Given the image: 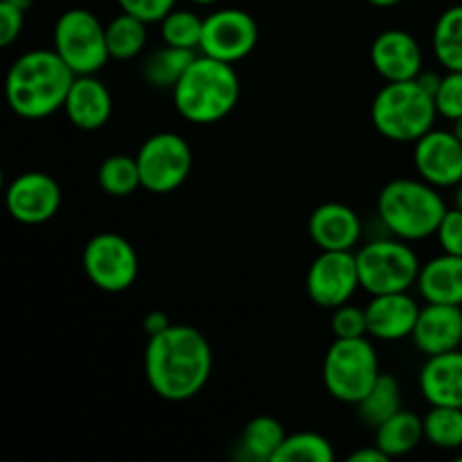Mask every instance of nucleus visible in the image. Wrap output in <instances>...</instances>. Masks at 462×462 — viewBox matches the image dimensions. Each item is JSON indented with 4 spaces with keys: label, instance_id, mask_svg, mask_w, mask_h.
I'll return each instance as SVG.
<instances>
[{
    "label": "nucleus",
    "instance_id": "obj_27",
    "mask_svg": "<svg viewBox=\"0 0 462 462\" xmlns=\"http://www.w3.org/2000/svg\"><path fill=\"white\" fill-rule=\"evenodd\" d=\"M433 52L447 70L462 72V5L445 9L436 21Z\"/></svg>",
    "mask_w": 462,
    "mask_h": 462
},
{
    "label": "nucleus",
    "instance_id": "obj_32",
    "mask_svg": "<svg viewBox=\"0 0 462 462\" xmlns=\"http://www.w3.org/2000/svg\"><path fill=\"white\" fill-rule=\"evenodd\" d=\"M433 97H436L438 116L447 117L451 122L458 120L462 116V72L447 70Z\"/></svg>",
    "mask_w": 462,
    "mask_h": 462
},
{
    "label": "nucleus",
    "instance_id": "obj_28",
    "mask_svg": "<svg viewBox=\"0 0 462 462\" xmlns=\"http://www.w3.org/2000/svg\"><path fill=\"white\" fill-rule=\"evenodd\" d=\"M97 183L99 188H102V192L108 194V197H131L135 189L143 188L140 167L135 156L113 153V156L104 158L102 165H99L97 170Z\"/></svg>",
    "mask_w": 462,
    "mask_h": 462
},
{
    "label": "nucleus",
    "instance_id": "obj_9",
    "mask_svg": "<svg viewBox=\"0 0 462 462\" xmlns=\"http://www.w3.org/2000/svg\"><path fill=\"white\" fill-rule=\"evenodd\" d=\"M143 188L152 194H170L188 180L192 171V149L174 131H161L143 143L135 153Z\"/></svg>",
    "mask_w": 462,
    "mask_h": 462
},
{
    "label": "nucleus",
    "instance_id": "obj_18",
    "mask_svg": "<svg viewBox=\"0 0 462 462\" xmlns=\"http://www.w3.org/2000/svg\"><path fill=\"white\" fill-rule=\"evenodd\" d=\"M310 237L320 251H355L361 239L359 215L346 203H323L310 217Z\"/></svg>",
    "mask_w": 462,
    "mask_h": 462
},
{
    "label": "nucleus",
    "instance_id": "obj_15",
    "mask_svg": "<svg viewBox=\"0 0 462 462\" xmlns=\"http://www.w3.org/2000/svg\"><path fill=\"white\" fill-rule=\"evenodd\" d=\"M370 63L386 81L415 79L422 72V48L406 30H383L370 45Z\"/></svg>",
    "mask_w": 462,
    "mask_h": 462
},
{
    "label": "nucleus",
    "instance_id": "obj_16",
    "mask_svg": "<svg viewBox=\"0 0 462 462\" xmlns=\"http://www.w3.org/2000/svg\"><path fill=\"white\" fill-rule=\"evenodd\" d=\"M411 341L427 356L458 350L462 343V305L427 302L420 310Z\"/></svg>",
    "mask_w": 462,
    "mask_h": 462
},
{
    "label": "nucleus",
    "instance_id": "obj_31",
    "mask_svg": "<svg viewBox=\"0 0 462 462\" xmlns=\"http://www.w3.org/2000/svg\"><path fill=\"white\" fill-rule=\"evenodd\" d=\"M203 21L189 9H171L161 21V36L167 45L185 50H199L203 39Z\"/></svg>",
    "mask_w": 462,
    "mask_h": 462
},
{
    "label": "nucleus",
    "instance_id": "obj_34",
    "mask_svg": "<svg viewBox=\"0 0 462 462\" xmlns=\"http://www.w3.org/2000/svg\"><path fill=\"white\" fill-rule=\"evenodd\" d=\"M116 3L120 5L122 12L134 14L144 23H161L176 7V0H116Z\"/></svg>",
    "mask_w": 462,
    "mask_h": 462
},
{
    "label": "nucleus",
    "instance_id": "obj_1",
    "mask_svg": "<svg viewBox=\"0 0 462 462\" xmlns=\"http://www.w3.org/2000/svg\"><path fill=\"white\" fill-rule=\"evenodd\" d=\"M212 373V347L192 325H170L149 337L144 347V377L149 388L167 402H188L206 388Z\"/></svg>",
    "mask_w": 462,
    "mask_h": 462
},
{
    "label": "nucleus",
    "instance_id": "obj_14",
    "mask_svg": "<svg viewBox=\"0 0 462 462\" xmlns=\"http://www.w3.org/2000/svg\"><path fill=\"white\" fill-rule=\"evenodd\" d=\"M415 170L436 188H456L462 180V143L454 131L431 129L415 143Z\"/></svg>",
    "mask_w": 462,
    "mask_h": 462
},
{
    "label": "nucleus",
    "instance_id": "obj_17",
    "mask_svg": "<svg viewBox=\"0 0 462 462\" xmlns=\"http://www.w3.org/2000/svg\"><path fill=\"white\" fill-rule=\"evenodd\" d=\"M422 307L409 296V291L382 293L373 296L365 305V319H368V337L377 341L393 343L402 338H411L415 323Z\"/></svg>",
    "mask_w": 462,
    "mask_h": 462
},
{
    "label": "nucleus",
    "instance_id": "obj_11",
    "mask_svg": "<svg viewBox=\"0 0 462 462\" xmlns=\"http://www.w3.org/2000/svg\"><path fill=\"white\" fill-rule=\"evenodd\" d=\"M307 296L323 310H337L346 305L361 287L356 253L320 251L307 271Z\"/></svg>",
    "mask_w": 462,
    "mask_h": 462
},
{
    "label": "nucleus",
    "instance_id": "obj_24",
    "mask_svg": "<svg viewBox=\"0 0 462 462\" xmlns=\"http://www.w3.org/2000/svg\"><path fill=\"white\" fill-rule=\"evenodd\" d=\"M284 438H287V433L278 420L271 418V415H257L244 427L239 449L248 460L273 462Z\"/></svg>",
    "mask_w": 462,
    "mask_h": 462
},
{
    "label": "nucleus",
    "instance_id": "obj_35",
    "mask_svg": "<svg viewBox=\"0 0 462 462\" xmlns=\"http://www.w3.org/2000/svg\"><path fill=\"white\" fill-rule=\"evenodd\" d=\"M438 242H440L442 253H451V255H462V210L454 208L447 210L442 217V224L436 233Z\"/></svg>",
    "mask_w": 462,
    "mask_h": 462
},
{
    "label": "nucleus",
    "instance_id": "obj_33",
    "mask_svg": "<svg viewBox=\"0 0 462 462\" xmlns=\"http://www.w3.org/2000/svg\"><path fill=\"white\" fill-rule=\"evenodd\" d=\"M332 332L337 338H361L368 337V319L365 310L355 305H341L332 314Z\"/></svg>",
    "mask_w": 462,
    "mask_h": 462
},
{
    "label": "nucleus",
    "instance_id": "obj_10",
    "mask_svg": "<svg viewBox=\"0 0 462 462\" xmlns=\"http://www.w3.org/2000/svg\"><path fill=\"white\" fill-rule=\"evenodd\" d=\"M81 266L90 282L106 293H122L138 278V253L126 237L99 233L88 239Z\"/></svg>",
    "mask_w": 462,
    "mask_h": 462
},
{
    "label": "nucleus",
    "instance_id": "obj_40",
    "mask_svg": "<svg viewBox=\"0 0 462 462\" xmlns=\"http://www.w3.org/2000/svg\"><path fill=\"white\" fill-rule=\"evenodd\" d=\"M454 201H456V208L462 210V180L458 185H456V192H454Z\"/></svg>",
    "mask_w": 462,
    "mask_h": 462
},
{
    "label": "nucleus",
    "instance_id": "obj_4",
    "mask_svg": "<svg viewBox=\"0 0 462 462\" xmlns=\"http://www.w3.org/2000/svg\"><path fill=\"white\" fill-rule=\"evenodd\" d=\"M377 210L393 237L422 242L438 233L449 208L436 185L424 179H395L379 192Z\"/></svg>",
    "mask_w": 462,
    "mask_h": 462
},
{
    "label": "nucleus",
    "instance_id": "obj_30",
    "mask_svg": "<svg viewBox=\"0 0 462 462\" xmlns=\"http://www.w3.org/2000/svg\"><path fill=\"white\" fill-rule=\"evenodd\" d=\"M337 458L332 442L314 431L291 433L280 445L273 462H332Z\"/></svg>",
    "mask_w": 462,
    "mask_h": 462
},
{
    "label": "nucleus",
    "instance_id": "obj_13",
    "mask_svg": "<svg viewBox=\"0 0 462 462\" xmlns=\"http://www.w3.org/2000/svg\"><path fill=\"white\" fill-rule=\"evenodd\" d=\"M7 212L25 226H39L52 219L61 208V188L45 171H25L7 188Z\"/></svg>",
    "mask_w": 462,
    "mask_h": 462
},
{
    "label": "nucleus",
    "instance_id": "obj_7",
    "mask_svg": "<svg viewBox=\"0 0 462 462\" xmlns=\"http://www.w3.org/2000/svg\"><path fill=\"white\" fill-rule=\"evenodd\" d=\"M361 287L370 296L409 291L420 278V257L404 239H374L356 253Z\"/></svg>",
    "mask_w": 462,
    "mask_h": 462
},
{
    "label": "nucleus",
    "instance_id": "obj_42",
    "mask_svg": "<svg viewBox=\"0 0 462 462\" xmlns=\"http://www.w3.org/2000/svg\"><path fill=\"white\" fill-rule=\"evenodd\" d=\"M451 131H454V134L458 135V140L462 143V116L458 117V120H454V126H451Z\"/></svg>",
    "mask_w": 462,
    "mask_h": 462
},
{
    "label": "nucleus",
    "instance_id": "obj_5",
    "mask_svg": "<svg viewBox=\"0 0 462 462\" xmlns=\"http://www.w3.org/2000/svg\"><path fill=\"white\" fill-rule=\"evenodd\" d=\"M436 97L418 79L386 81L370 106L373 126L391 143H418L433 129Z\"/></svg>",
    "mask_w": 462,
    "mask_h": 462
},
{
    "label": "nucleus",
    "instance_id": "obj_8",
    "mask_svg": "<svg viewBox=\"0 0 462 462\" xmlns=\"http://www.w3.org/2000/svg\"><path fill=\"white\" fill-rule=\"evenodd\" d=\"M54 52L75 75H95L111 59L106 25L88 9H68L54 23Z\"/></svg>",
    "mask_w": 462,
    "mask_h": 462
},
{
    "label": "nucleus",
    "instance_id": "obj_22",
    "mask_svg": "<svg viewBox=\"0 0 462 462\" xmlns=\"http://www.w3.org/2000/svg\"><path fill=\"white\" fill-rule=\"evenodd\" d=\"M424 440V420L411 411L402 409L386 422L379 424L374 433V445L388 456V458H400L418 449Z\"/></svg>",
    "mask_w": 462,
    "mask_h": 462
},
{
    "label": "nucleus",
    "instance_id": "obj_26",
    "mask_svg": "<svg viewBox=\"0 0 462 462\" xmlns=\"http://www.w3.org/2000/svg\"><path fill=\"white\" fill-rule=\"evenodd\" d=\"M356 409H359V418L365 424L377 429L379 424H383L388 418L402 411L400 382L393 374L382 373L374 386L368 391V395L356 404Z\"/></svg>",
    "mask_w": 462,
    "mask_h": 462
},
{
    "label": "nucleus",
    "instance_id": "obj_20",
    "mask_svg": "<svg viewBox=\"0 0 462 462\" xmlns=\"http://www.w3.org/2000/svg\"><path fill=\"white\" fill-rule=\"evenodd\" d=\"M420 391L431 406L462 409V352L427 356L420 370Z\"/></svg>",
    "mask_w": 462,
    "mask_h": 462
},
{
    "label": "nucleus",
    "instance_id": "obj_6",
    "mask_svg": "<svg viewBox=\"0 0 462 462\" xmlns=\"http://www.w3.org/2000/svg\"><path fill=\"white\" fill-rule=\"evenodd\" d=\"M379 374V356L368 338H334L323 364L325 388L334 400L356 406Z\"/></svg>",
    "mask_w": 462,
    "mask_h": 462
},
{
    "label": "nucleus",
    "instance_id": "obj_43",
    "mask_svg": "<svg viewBox=\"0 0 462 462\" xmlns=\"http://www.w3.org/2000/svg\"><path fill=\"white\" fill-rule=\"evenodd\" d=\"M194 5H215V3H219V0H192Z\"/></svg>",
    "mask_w": 462,
    "mask_h": 462
},
{
    "label": "nucleus",
    "instance_id": "obj_37",
    "mask_svg": "<svg viewBox=\"0 0 462 462\" xmlns=\"http://www.w3.org/2000/svg\"><path fill=\"white\" fill-rule=\"evenodd\" d=\"M170 325L171 323H170V319H167L165 311H158V310L149 311V314L144 316V320H143V329L147 332V337H153V334L165 332Z\"/></svg>",
    "mask_w": 462,
    "mask_h": 462
},
{
    "label": "nucleus",
    "instance_id": "obj_12",
    "mask_svg": "<svg viewBox=\"0 0 462 462\" xmlns=\"http://www.w3.org/2000/svg\"><path fill=\"white\" fill-rule=\"evenodd\" d=\"M260 30L257 21L244 9L226 7L203 21L201 54L215 57L226 63H237L255 50Z\"/></svg>",
    "mask_w": 462,
    "mask_h": 462
},
{
    "label": "nucleus",
    "instance_id": "obj_36",
    "mask_svg": "<svg viewBox=\"0 0 462 462\" xmlns=\"http://www.w3.org/2000/svg\"><path fill=\"white\" fill-rule=\"evenodd\" d=\"M23 25H25V12L9 0H0V45L9 48L14 41H18Z\"/></svg>",
    "mask_w": 462,
    "mask_h": 462
},
{
    "label": "nucleus",
    "instance_id": "obj_38",
    "mask_svg": "<svg viewBox=\"0 0 462 462\" xmlns=\"http://www.w3.org/2000/svg\"><path fill=\"white\" fill-rule=\"evenodd\" d=\"M347 460L350 462H388L391 458H388V456L383 454L377 445H373V447H365V449L355 451V454H352Z\"/></svg>",
    "mask_w": 462,
    "mask_h": 462
},
{
    "label": "nucleus",
    "instance_id": "obj_2",
    "mask_svg": "<svg viewBox=\"0 0 462 462\" xmlns=\"http://www.w3.org/2000/svg\"><path fill=\"white\" fill-rule=\"evenodd\" d=\"M75 77L54 50H30L12 63L5 79L9 108L23 120H43L63 111Z\"/></svg>",
    "mask_w": 462,
    "mask_h": 462
},
{
    "label": "nucleus",
    "instance_id": "obj_3",
    "mask_svg": "<svg viewBox=\"0 0 462 462\" xmlns=\"http://www.w3.org/2000/svg\"><path fill=\"white\" fill-rule=\"evenodd\" d=\"M176 111L189 125H217L235 111L239 102V75L233 63L197 54L171 90Z\"/></svg>",
    "mask_w": 462,
    "mask_h": 462
},
{
    "label": "nucleus",
    "instance_id": "obj_23",
    "mask_svg": "<svg viewBox=\"0 0 462 462\" xmlns=\"http://www.w3.org/2000/svg\"><path fill=\"white\" fill-rule=\"evenodd\" d=\"M197 59V50H185L167 45L158 48L144 59L143 63V77L152 88L156 90H174L180 77L185 75L192 61Z\"/></svg>",
    "mask_w": 462,
    "mask_h": 462
},
{
    "label": "nucleus",
    "instance_id": "obj_19",
    "mask_svg": "<svg viewBox=\"0 0 462 462\" xmlns=\"http://www.w3.org/2000/svg\"><path fill=\"white\" fill-rule=\"evenodd\" d=\"M68 120L81 131H97L111 120L113 97L104 81L95 75H77L63 104Z\"/></svg>",
    "mask_w": 462,
    "mask_h": 462
},
{
    "label": "nucleus",
    "instance_id": "obj_21",
    "mask_svg": "<svg viewBox=\"0 0 462 462\" xmlns=\"http://www.w3.org/2000/svg\"><path fill=\"white\" fill-rule=\"evenodd\" d=\"M418 291L424 302L462 305V255L442 253L422 264Z\"/></svg>",
    "mask_w": 462,
    "mask_h": 462
},
{
    "label": "nucleus",
    "instance_id": "obj_29",
    "mask_svg": "<svg viewBox=\"0 0 462 462\" xmlns=\"http://www.w3.org/2000/svg\"><path fill=\"white\" fill-rule=\"evenodd\" d=\"M424 440L438 449L454 451L462 447V409L456 406H431L424 415Z\"/></svg>",
    "mask_w": 462,
    "mask_h": 462
},
{
    "label": "nucleus",
    "instance_id": "obj_41",
    "mask_svg": "<svg viewBox=\"0 0 462 462\" xmlns=\"http://www.w3.org/2000/svg\"><path fill=\"white\" fill-rule=\"evenodd\" d=\"M9 3H14V5H16V7H21L23 12H27V9H30L32 5H34V0H9Z\"/></svg>",
    "mask_w": 462,
    "mask_h": 462
},
{
    "label": "nucleus",
    "instance_id": "obj_25",
    "mask_svg": "<svg viewBox=\"0 0 462 462\" xmlns=\"http://www.w3.org/2000/svg\"><path fill=\"white\" fill-rule=\"evenodd\" d=\"M147 25L143 18L134 14L122 12L106 25V45L111 59L117 61H129L135 59L147 45Z\"/></svg>",
    "mask_w": 462,
    "mask_h": 462
},
{
    "label": "nucleus",
    "instance_id": "obj_39",
    "mask_svg": "<svg viewBox=\"0 0 462 462\" xmlns=\"http://www.w3.org/2000/svg\"><path fill=\"white\" fill-rule=\"evenodd\" d=\"M370 5H374V7H395V5L404 3V0H368Z\"/></svg>",
    "mask_w": 462,
    "mask_h": 462
}]
</instances>
